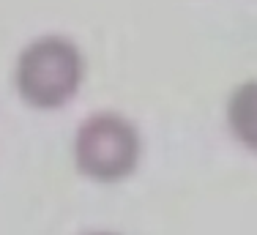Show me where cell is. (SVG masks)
<instances>
[{"label": "cell", "instance_id": "cell-1", "mask_svg": "<svg viewBox=\"0 0 257 235\" xmlns=\"http://www.w3.org/2000/svg\"><path fill=\"white\" fill-rule=\"evenodd\" d=\"M85 79V55L66 36H41L20 52L14 69L17 93L36 109H60Z\"/></svg>", "mask_w": 257, "mask_h": 235}, {"label": "cell", "instance_id": "cell-2", "mask_svg": "<svg viewBox=\"0 0 257 235\" xmlns=\"http://www.w3.org/2000/svg\"><path fill=\"white\" fill-rule=\"evenodd\" d=\"M140 156V132L120 112H93L79 123L74 137V162L82 175L99 183H118L137 170Z\"/></svg>", "mask_w": 257, "mask_h": 235}, {"label": "cell", "instance_id": "cell-3", "mask_svg": "<svg viewBox=\"0 0 257 235\" xmlns=\"http://www.w3.org/2000/svg\"><path fill=\"white\" fill-rule=\"evenodd\" d=\"M227 126L243 148L257 153V79L241 82L230 93Z\"/></svg>", "mask_w": 257, "mask_h": 235}, {"label": "cell", "instance_id": "cell-4", "mask_svg": "<svg viewBox=\"0 0 257 235\" xmlns=\"http://www.w3.org/2000/svg\"><path fill=\"white\" fill-rule=\"evenodd\" d=\"M85 235H118V232H101L99 230V232H85Z\"/></svg>", "mask_w": 257, "mask_h": 235}]
</instances>
